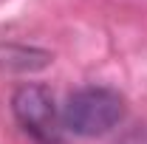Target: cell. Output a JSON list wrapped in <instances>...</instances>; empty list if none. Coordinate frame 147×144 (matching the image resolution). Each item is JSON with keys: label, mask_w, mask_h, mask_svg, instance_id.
Here are the masks:
<instances>
[{"label": "cell", "mask_w": 147, "mask_h": 144, "mask_svg": "<svg viewBox=\"0 0 147 144\" xmlns=\"http://www.w3.org/2000/svg\"><path fill=\"white\" fill-rule=\"evenodd\" d=\"M125 119V99L110 88H82L68 96L62 124L76 136H105Z\"/></svg>", "instance_id": "6da1fadb"}, {"label": "cell", "mask_w": 147, "mask_h": 144, "mask_svg": "<svg viewBox=\"0 0 147 144\" xmlns=\"http://www.w3.org/2000/svg\"><path fill=\"white\" fill-rule=\"evenodd\" d=\"M11 108L17 122L26 127V133H31L40 144H59L57 136V108L54 96L42 85H23L17 88Z\"/></svg>", "instance_id": "7a4b0ae2"}, {"label": "cell", "mask_w": 147, "mask_h": 144, "mask_svg": "<svg viewBox=\"0 0 147 144\" xmlns=\"http://www.w3.org/2000/svg\"><path fill=\"white\" fill-rule=\"evenodd\" d=\"M122 144H147V127H136L122 139Z\"/></svg>", "instance_id": "3957f363"}]
</instances>
